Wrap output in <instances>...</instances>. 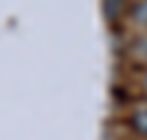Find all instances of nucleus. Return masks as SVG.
<instances>
[{"label": "nucleus", "mask_w": 147, "mask_h": 140, "mask_svg": "<svg viewBox=\"0 0 147 140\" xmlns=\"http://www.w3.org/2000/svg\"><path fill=\"white\" fill-rule=\"evenodd\" d=\"M129 125L141 136H147V107H136L129 116Z\"/></svg>", "instance_id": "nucleus-1"}, {"label": "nucleus", "mask_w": 147, "mask_h": 140, "mask_svg": "<svg viewBox=\"0 0 147 140\" xmlns=\"http://www.w3.org/2000/svg\"><path fill=\"white\" fill-rule=\"evenodd\" d=\"M103 13L110 22L119 20L123 13V0H103Z\"/></svg>", "instance_id": "nucleus-2"}, {"label": "nucleus", "mask_w": 147, "mask_h": 140, "mask_svg": "<svg viewBox=\"0 0 147 140\" xmlns=\"http://www.w3.org/2000/svg\"><path fill=\"white\" fill-rule=\"evenodd\" d=\"M132 18L138 22V24H147V0L136 2L134 9H132Z\"/></svg>", "instance_id": "nucleus-3"}, {"label": "nucleus", "mask_w": 147, "mask_h": 140, "mask_svg": "<svg viewBox=\"0 0 147 140\" xmlns=\"http://www.w3.org/2000/svg\"><path fill=\"white\" fill-rule=\"evenodd\" d=\"M145 90H147V72H145Z\"/></svg>", "instance_id": "nucleus-4"}]
</instances>
